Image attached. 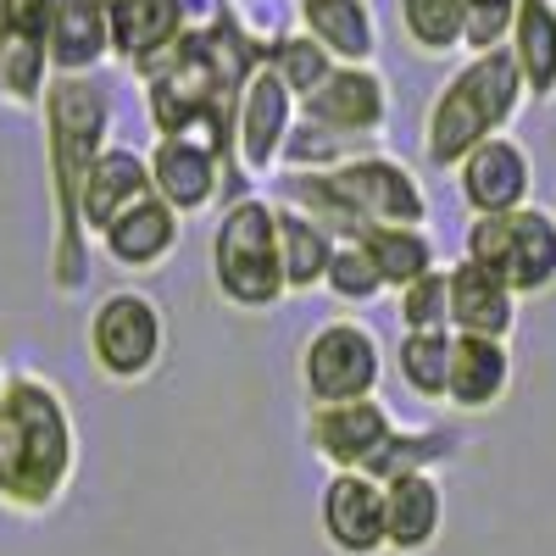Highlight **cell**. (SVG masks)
Wrapping results in <instances>:
<instances>
[{"mask_svg":"<svg viewBox=\"0 0 556 556\" xmlns=\"http://www.w3.org/2000/svg\"><path fill=\"white\" fill-rule=\"evenodd\" d=\"M267 51V28L245 17L240 0H212V7L184 28L173 45L134 67L146 89V112L156 134H201L223 162L228 195H245L251 184L235 167V106L251 67Z\"/></svg>","mask_w":556,"mask_h":556,"instance_id":"cell-1","label":"cell"},{"mask_svg":"<svg viewBox=\"0 0 556 556\" xmlns=\"http://www.w3.org/2000/svg\"><path fill=\"white\" fill-rule=\"evenodd\" d=\"M45 117V178H51V278L62 295H78L89 278V235L78 228V184L112 146V96L96 73H51L34 106Z\"/></svg>","mask_w":556,"mask_h":556,"instance_id":"cell-2","label":"cell"},{"mask_svg":"<svg viewBox=\"0 0 556 556\" xmlns=\"http://www.w3.org/2000/svg\"><path fill=\"white\" fill-rule=\"evenodd\" d=\"M78 479V424L56 379L7 374L0 390V506L45 518Z\"/></svg>","mask_w":556,"mask_h":556,"instance_id":"cell-3","label":"cell"},{"mask_svg":"<svg viewBox=\"0 0 556 556\" xmlns=\"http://www.w3.org/2000/svg\"><path fill=\"white\" fill-rule=\"evenodd\" d=\"M278 201L317 217L334 240H356L374 223H429V190L401 156L367 146L329 167H273Z\"/></svg>","mask_w":556,"mask_h":556,"instance_id":"cell-4","label":"cell"},{"mask_svg":"<svg viewBox=\"0 0 556 556\" xmlns=\"http://www.w3.org/2000/svg\"><path fill=\"white\" fill-rule=\"evenodd\" d=\"M390 112V78L374 62H334L329 78L295 101V128L278 151V167H329L351 151L379 146Z\"/></svg>","mask_w":556,"mask_h":556,"instance_id":"cell-5","label":"cell"},{"mask_svg":"<svg viewBox=\"0 0 556 556\" xmlns=\"http://www.w3.org/2000/svg\"><path fill=\"white\" fill-rule=\"evenodd\" d=\"M523 78L513 67V51L506 45H484V51H468L462 62L424 106V156L429 167H456L479 139L506 134L513 117L523 112Z\"/></svg>","mask_w":556,"mask_h":556,"instance_id":"cell-6","label":"cell"},{"mask_svg":"<svg viewBox=\"0 0 556 556\" xmlns=\"http://www.w3.org/2000/svg\"><path fill=\"white\" fill-rule=\"evenodd\" d=\"M212 290L235 312H273L285 301V267H278V223L273 201L245 190L228 195L212 228Z\"/></svg>","mask_w":556,"mask_h":556,"instance_id":"cell-7","label":"cell"},{"mask_svg":"<svg viewBox=\"0 0 556 556\" xmlns=\"http://www.w3.org/2000/svg\"><path fill=\"white\" fill-rule=\"evenodd\" d=\"M462 256L495 273L518 301L556 290V212L523 201L513 212H479L462 235Z\"/></svg>","mask_w":556,"mask_h":556,"instance_id":"cell-8","label":"cell"},{"mask_svg":"<svg viewBox=\"0 0 556 556\" xmlns=\"http://www.w3.org/2000/svg\"><path fill=\"white\" fill-rule=\"evenodd\" d=\"M84 345L106 384H146L167 356V317L146 290H106L84 323Z\"/></svg>","mask_w":556,"mask_h":556,"instance_id":"cell-9","label":"cell"},{"mask_svg":"<svg viewBox=\"0 0 556 556\" xmlns=\"http://www.w3.org/2000/svg\"><path fill=\"white\" fill-rule=\"evenodd\" d=\"M295 379H301L306 406L379 395V384H384V345H379V334L367 329L362 317H329V323H317V329L306 334Z\"/></svg>","mask_w":556,"mask_h":556,"instance_id":"cell-10","label":"cell"},{"mask_svg":"<svg viewBox=\"0 0 556 556\" xmlns=\"http://www.w3.org/2000/svg\"><path fill=\"white\" fill-rule=\"evenodd\" d=\"M290 128H295V96L267 62H256L240 89V106H235V167L245 184H256L278 167V151H285Z\"/></svg>","mask_w":556,"mask_h":556,"instance_id":"cell-11","label":"cell"},{"mask_svg":"<svg viewBox=\"0 0 556 556\" xmlns=\"http://www.w3.org/2000/svg\"><path fill=\"white\" fill-rule=\"evenodd\" d=\"M51 7L56 0H0V101L34 112L51 78Z\"/></svg>","mask_w":556,"mask_h":556,"instance_id":"cell-12","label":"cell"},{"mask_svg":"<svg viewBox=\"0 0 556 556\" xmlns=\"http://www.w3.org/2000/svg\"><path fill=\"white\" fill-rule=\"evenodd\" d=\"M317 529L340 556H384V484L362 468H329L317 490Z\"/></svg>","mask_w":556,"mask_h":556,"instance_id":"cell-13","label":"cell"},{"mask_svg":"<svg viewBox=\"0 0 556 556\" xmlns=\"http://www.w3.org/2000/svg\"><path fill=\"white\" fill-rule=\"evenodd\" d=\"M390 429H395V412L379 395L306 406V445L323 468H367L374 451L390 440Z\"/></svg>","mask_w":556,"mask_h":556,"instance_id":"cell-14","label":"cell"},{"mask_svg":"<svg viewBox=\"0 0 556 556\" xmlns=\"http://www.w3.org/2000/svg\"><path fill=\"white\" fill-rule=\"evenodd\" d=\"M146 167H151V190L178 217H195V212L217 206V195L228 190L223 162L201 134H156V146L146 151Z\"/></svg>","mask_w":556,"mask_h":556,"instance_id":"cell-15","label":"cell"},{"mask_svg":"<svg viewBox=\"0 0 556 556\" xmlns=\"http://www.w3.org/2000/svg\"><path fill=\"white\" fill-rule=\"evenodd\" d=\"M451 173H456L462 206H468L473 217L479 212H513V206L534 201V162H529V151L518 146L513 134L479 139Z\"/></svg>","mask_w":556,"mask_h":556,"instance_id":"cell-16","label":"cell"},{"mask_svg":"<svg viewBox=\"0 0 556 556\" xmlns=\"http://www.w3.org/2000/svg\"><path fill=\"white\" fill-rule=\"evenodd\" d=\"M506 395H513V345L495 334L451 329V367H445L440 406H451L456 417H484L506 406Z\"/></svg>","mask_w":556,"mask_h":556,"instance_id":"cell-17","label":"cell"},{"mask_svg":"<svg viewBox=\"0 0 556 556\" xmlns=\"http://www.w3.org/2000/svg\"><path fill=\"white\" fill-rule=\"evenodd\" d=\"M178 240H184V217H178L156 190L134 195V201L101 228V235H96L101 256H106L112 267H123V273H156V267L178 251Z\"/></svg>","mask_w":556,"mask_h":556,"instance_id":"cell-18","label":"cell"},{"mask_svg":"<svg viewBox=\"0 0 556 556\" xmlns=\"http://www.w3.org/2000/svg\"><path fill=\"white\" fill-rule=\"evenodd\" d=\"M445 534V484L434 468L384 484V556H429Z\"/></svg>","mask_w":556,"mask_h":556,"instance_id":"cell-19","label":"cell"},{"mask_svg":"<svg viewBox=\"0 0 556 556\" xmlns=\"http://www.w3.org/2000/svg\"><path fill=\"white\" fill-rule=\"evenodd\" d=\"M212 0H106V34H112V62L128 73L156 56L162 45H173L190 28Z\"/></svg>","mask_w":556,"mask_h":556,"instance_id":"cell-20","label":"cell"},{"mask_svg":"<svg viewBox=\"0 0 556 556\" xmlns=\"http://www.w3.org/2000/svg\"><path fill=\"white\" fill-rule=\"evenodd\" d=\"M445 301H451V329L456 334L513 340V329H518V295L468 256L445 267Z\"/></svg>","mask_w":556,"mask_h":556,"instance_id":"cell-21","label":"cell"},{"mask_svg":"<svg viewBox=\"0 0 556 556\" xmlns=\"http://www.w3.org/2000/svg\"><path fill=\"white\" fill-rule=\"evenodd\" d=\"M151 190V167L139 151L128 146H106L96 162H89L84 184H78V228L89 240L101 235V228L134 201V195H146Z\"/></svg>","mask_w":556,"mask_h":556,"instance_id":"cell-22","label":"cell"},{"mask_svg":"<svg viewBox=\"0 0 556 556\" xmlns=\"http://www.w3.org/2000/svg\"><path fill=\"white\" fill-rule=\"evenodd\" d=\"M506 51L523 78V96L551 106L556 101V0H518L513 23H506Z\"/></svg>","mask_w":556,"mask_h":556,"instance_id":"cell-23","label":"cell"},{"mask_svg":"<svg viewBox=\"0 0 556 556\" xmlns=\"http://www.w3.org/2000/svg\"><path fill=\"white\" fill-rule=\"evenodd\" d=\"M295 28H306L334 62H374L379 56L374 0H295Z\"/></svg>","mask_w":556,"mask_h":556,"instance_id":"cell-24","label":"cell"},{"mask_svg":"<svg viewBox=\"0 0 556 556\" xmlns=\"http://www.w3.org/2000/svg\"><path fill=\"white\" fill-rule=\"evenodd\" d=\"M112 62L106 0H56L51 7V73H101Z\"/></svg>","mask_w":556,"mask_h":556,"instance_id":"cell-25","label":"cell"},{"mask_svg":"<svg viewBox=\"0 0 556 556\" xmlns=\"http://www.w3.org/2000/svg\"><path fill=\"white\" fill-rule=\"evenodd\" d=\"M273 223H278V267H285V290L290 295H312L323 290V267H329L334 235L317 217H306L290 201H273Z\"/></svg>","mask_w":556,"mask_h":556,"instance_id":"cell-26","label":"cell"},{"mask_svg":"<svg viewBox=\"0 0 556 556\" xmlns=\"http://www.w3.org/2000/svg\"><path fill=\"white\" fill-rule=\"evenodd\" d=\"M356 240H362L367 256H374V267H379V278H384V295L401 290L406 278H417L424 267L440 262V251H434V240H429L424 223H374V228H362Z\"/></svg>","mask_w":556,"mask_h":556,"instance_id":"cell-27","label":"cell"},{"mask_svg":"<svg viewBox=\"0 0 556 556\" xmlns=\"http://www.w3.org/2000/svg\"><path fill=\"white\" fill-rule=\"evenodd\" d=\"M462 451V434L456 429H390V440L374 451V462H367L362 473H374L379 484H390L395 473H417V468H440V462H451Z\"/></svg>","mask_w":556,"mask_h":556,"instance_id":"cell-28","label":"cell"},{"mask_svg":"<svg viewBox=\"0 0 556 556\" xmlns=\"http://www.w3.org/2000/svg\"><path fill=\"white\" fill-rule=\"evenodd\" d=\"M462 28H468V12L462 0H401V34L417 56L445 62L462 51Z\"/></svg>","mask_w":556,"mask_h":556,"instance_id":"cell-29","label":"cell"},{"mask_svg":"<svg viewBox=\"0 0 556 556\" xmlns=\"http://www.w3.org/2000/svg\"><path fill=\"white\" fill-rule=\"evenodd\" d=\"M445 367H451V329H401L395 374H401V384H406L417 401L440 406Z\"/></svg>","mask_w":556,"mask_h":556,"instance_id":"cell-30","label":"cell"},{"mask_svg":"<svg viewBox=\"0 0 556 556\" xmlns=\"http://www.w3.org/2000/svg\"><path fill=\"white\" fill-rule=\"evenodd\" d=\"M262 62L285 78V89L301 101V96H312V89L329 78V67H334V56L323 51V45L306 34V28H278V34H267V51H262Z\"/></svg>","mask_w":556,"mask_h":556,"instance_id":"cell-31","label":"cell"},{"mask_svg":"<svg viewBox=\"0 0 556 556\" xmlns=\"http://www.w3.org/2000/svg\"><path fill=\"white\" fill-rule=\"evenodd\" d=\"M323 290H329L340 306H367L384 295V278L374 267V256L362 251V240H334L329 267H323Z\"/></svg>","mask_w":556,"mask_h":556,"instance_id":"cell-32","label":"cell"},{"mask_svg":"<svg viewBox=\"0 0 556 556\" xmlns=\"http://www.w3.org/2000/svg\"><path fill=\"white\" fill-rule=\"evenodd\" d=\"M395 295V317L401 329H451V301H445V267H424L417 278H406Z\"/></svg>","mask_w":556,"mask_h":556,"instance_id":"cell-33","label":"cell"},{"mask_svg":"<svg viewBox=\"0 0 556 556\" xmlns=\"http://www.w3.org/2000/svg\"><path fill=\"white\" fill-rule=\"evenodd\" d=\"M468 12V28H462V51H484V45L506 39V23H513L518 0H462Z\"/></svg>","mask_w":556,"mask_h":556,"instance_id":"cell-34","label":"cell"},{"mask_svg":"<svg viewBox=\"0 0 556 556\" xmlns=\"http://www.w3.org/2000/svg\"><path fill=\"white\" fill-rule=\"evenodd\" d=\"M0 390H7V362H0Z\"/></svg>","mask_w":556,"mask_h":556,"instance_id":"cell-35","label":"cell"}]
</instances>
